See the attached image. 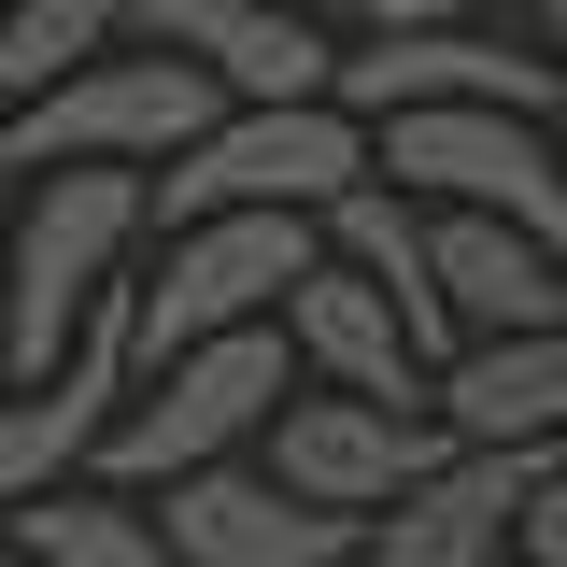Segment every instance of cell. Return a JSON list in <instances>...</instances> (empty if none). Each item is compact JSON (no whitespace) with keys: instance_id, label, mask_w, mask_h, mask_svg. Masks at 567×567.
I'll list each match as a JSON object with an SVG mask.
<instances>
[{"instance_id":"1","label":"cell","mask_w":567,"mask_h":567,"mask_svg":"<svg viewBox=\"0 0 567 567\" xmlns=\"http://www.w3.org/2000/svg\"><path fill=\"white\" fill-rule=\"evenodd\" d=\"M142 241H156V171H128V156L29 171L14 256H0V383H43V369L100 327V298L142 284Z\"/></svg>"},{"instance_id":"2","label":"cell","mask_w":567,"mask_h":567,"mask_svg":"<svg viewBox=\"0 0 567 567\" xmlns=\"http://www.w3.org/2000/svg\"><path fill=\"white\" fill-rule=\"evenodd\" d=\"M298 383H312V369H298V341H284V312H270V327H227V341L156 354L142 398L114 412V440H100V483H142V496H156V483H185V468H213V454H256Z\"/></svg>"},{"instance_id":"3","label":"cell","mask_w":567,"mask_h":567,"mask_svg":"<svg viewBox=\"0 0 567 567\" xmlns=\"http://www.w3.org/2000/svg\"><path fill=\"white\" fill-rule=\"evenodd\" d=\"M369 171H383V128L354 100H227L156 171V227H185V213H341Z\"/></svg>"},{"instance_id":"4","label":"cell","mask_w":567,"mask_h":567,"mask_svg":"<svg viewBox=\"0 0 567 567\" xmlns=\"http://www.w3.org/2000/svg\"><path fill=\"white\" fill-rule=\"evenodd\" d=\"M227 114V85H213L185 43H114V58H85L58 71L43 100H14L0 114V142H14V171H71V156H128V171H171L185 142Z\"/></svg>"},{"instance_id":"5","label":"cell","mask_w":567,"mask_h":567,"mask_svg":"<svg viewBox=\"0 0 567 567\" xmlns=\"http://www.w3.org/2000/svg\"><path fill=\"white\" fill-rule=\"evenodd\" d=\"M327 256V213H185L156 227V270H142V369L227 327H270L284 284Z\"/></svg>"},{"instance_id":"6","label":"cell","mask_w":567,"mask_h":567,"mask_svg":"<svg viewBox=\"0 0 567 567\" xmlns=\"http://www.w3.org/2000/svg\"><path fill=\"white\" fill-rule=\"evenodd\" d=\"M383 185L454 213H511L567 241V128L554 114H511V100H440V114H383Z\"/></svg>"},{"instance_id":"7","label":"cell","mask_w":567,"mask_h":567,"mask_svg":"<svg viewBox=\"0 0 567 567\" xmlns=\"http://www.w3.org/2000/svg\"><path fill=\"white\" fill-rule=\"evenodd\" d=\"M128 398H142V284H114L100 327H85L43 383H0V511L43 496V483H85Z\"/></svg>"},{"instance_id":"8","label":"cell","mask_w":567,"mask_h":567,"mask_svg":"<svg viewBox=\"0 0 567 567\" xmlns=\"http://www.w3.org/2000/svg\"><path fill=\"white\" fill-rule=\"evenodd\" d=\"M156 511H171L185 567H369V511L298 496L270 454H213L185 483H156Z\"/></svg>"},{"instance_id":"9","label":"cell","mask_w":567,"mask_h":567,"mask_svg":"<svg viewBox=\"0 0 567 567\" xmlns=\"http://www.w3.org/2000/svg\"><path fill=\"white\" fill-rule=\"evenodd\" d=\"M298 496H327V511H398V496L454 454V425L440 412H398V398H341V383H298L284 425L256 440Z\"/></svg>"},{"instance_id":"10","label":"cell","mask_w":567,"mask_h":567,"mask_svg":"<svg viewBox=\"0 0 567 567\" xmlns=\"http://www.w3.org/2000/svg\"><path fill=\"white\" fill-rule=\"evenodd\" d=\"M341 100L383 114H440V100H511V114H567V58L554 43H496V29H369L341 43Z\"/></svg>"},{"instance_id":"11","label":"cell","mask_w":567,"mask_h":567,"mask_svg":"<svg viewBox=\"0 0 567 567\" xmlns=\"http://www.w3.org/2000/svg\"><path fill=\"white\" fill-rule=\"evenodd\" d=\"M567 454V440H554ZM554 454H496V440H454L398 511H369V567H525V496Z\"/></svg>"},{"instance_id":"12","label":"cell","mask_w":567,"mask_h":567,"mask_svg":"<svg viewBox=\"0 0 567 567\" xmlns=\"http://www.w3.org/2000/svg\"><path fill=\"white\" fill-rule=\"evenodd\" d=\"M284 341H298V369H312V383H341V398L440 412V354L412 341V312L354 270V256H312V270L284 284Z\"/></svg>"},{"instance_id":"13","label":"cell","mask_w":567,"mask_h":567,"mask_svg":"<svg viewBox=\"0 0 567 567\" xmlns=\"http://www.w3.org/2000/svg\"><path fill=\"white\" fill-rule=\"evenodd\" d=\"M142 29L185 43L227 100H341V43L312 0H142Z\"/></svg>"},{"instance_id":"14","label":"cell","mask_w":567,"mask_h":567,"mask_svg":"<svg viewBox=\"0 0 567 567\" xmlns=\"http://www.w3.org/2000/svg\"><path fill=\"white\" fill-rule=\"evenodd\" d=\"M440 425L496 454H554L567 440V327H496L440 354Z\"/></svg>"},{"instance_id":"15","label":"cell","mask_w":567,"mask_h":567,"mask_svg":"<svg viewBox=\"0 0 567 567\" xmlns=\"http://www.w3.org/2000/svg\"><path fill=\"white\" fill-rule=\"evenodd\" d=\"M425 227H440V298H454L468 341H496V327H567V241L511 227V213H454V199H425Z\"/></svg>"},{"instance_id":"16","label":"cell","mask_w":567,"mask_h":567,"mask_svg":"<svg viewBox=\"0 0 567 567\" xmlns=\"http://www.w3.org/2000/svg\"><path fill=\"white\" fill-rule=\"evenodd\" d=\"M327 256H354V270L383 284V298L412 312V341H425V354H454V341H468V327H454V298H440V227H425L412 185H383V171H369V185L327 213Z\"/></svg>"},{"instance_id":"17","label":"cell","mask_w":567,"mask_h":567,"mask_svg":"<svg viewBox=\"0 0 567 567\" xmlns=\"http://www.w3.org/2000/svg\"><path fill=\"white\" fill-rule=\"evenodd\" d=\"M14 554L29 567H185L171 554V511L142 483H43V496H14Z\"/></svg>"},{"instance_id":"18","label":"cell","mask_w":567,"mask_h":567,"mask_svg":"<svg viewBox=\"0 0 567 567\" xmlns=\"http://www.w3.org/2000/svg\"><path fill=\"white\" fill-rule=\"evenodd\" d=\"M114 43H142V0H0V114L43 100L58 71L114 58Z\"/></svg>"},{"instance_id":"19","label":"cell","mask_w":567,"mask_h":567,"mask_svg":"<svg viewBox=\"0 0 567 567\" xmlns=\"http://www.w3.org/2000/svg\"><path fill=\"white\" fill-rule=\"evenodd\" d=\"M525 567H567V454L539 468V496H525Z\"/></svg>"},{"instance_id":"20","label":"cell","mask_w":567,"mask_h":567,"mask_svg":"<svg viewBox=\"0 0 567 567\" xmlns=\"http://www.w3.org/2000/svg\"><path fill=\"white\" fill-rule=\"evenodd\" d=\"M354 14H369V29H483L496 0H354Z\"/></svg>"},{"instance_id":"21","label":"cell","mask_w":567,"mask_h":567,"mask_svg":"<svg viewBox=\"0 0 567 567\" xmlns=\"http://www.w3.org/2000/svg\"><path fill=\"white\" fill-rule=\"evenodd\" d=\"M525 29H539V43H554V58H567V0H525Z\"/></svg>"},{"instance_id":"22","label":"cell","mask_w":567,"mask_h":567,"mask_svg":"<svg viewBox=\"0 0 567 567\" xmlns=\"http://www.w3.org/2000/svg\"><path fill=\"white\" fill-rule=\"evenodd\" d=\"M0 256H14V142H0Z\"/></svg>"},{"instance_id":"23","label":"cell","mask_w":567,"mask_h":567,"mask_svg":"<svg viewBox=\"0 0 567 567\" xmlns=\"http://www.w3.org/2000/svg\"><path fill=\"white\" fill-rule=\"evenodd\" d=\"M0 554H14V511H0Z\"/></svg>"},{"instance_id":"24","label":"cell","mask_w":567,"mask_h":567,"mask_svg":"<svg viewBox=\"0 0 567 567\" xmlns=\"http://www.w3.org/2000/svg\"><path fill=\"white\" fill-rule=\"evenodd\" d=\"M312 14H341V0H312Z\"/></svg>"},{"instance_id":"25","label":"cell","mask_w":567,"mask_h":567,"mask_svg":"<svg viewBox=\"0 0 567 567\" xmlns=\"http://www.w3.org/2000/svg\"><path fill=\"white\" fill-rule=\"evenodd\" d=\"M0 567H29V554H0Z\"/></svg>"}]
</instances>
